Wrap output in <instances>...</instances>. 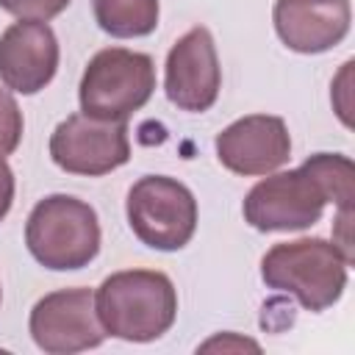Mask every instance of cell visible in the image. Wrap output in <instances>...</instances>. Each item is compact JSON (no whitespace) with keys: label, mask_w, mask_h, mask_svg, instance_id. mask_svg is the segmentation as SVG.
Returning <instances> with one entry per match:
<instances>
[{"label":"cell","mask_w":355,"mask_h":355,"mask_svg":"<svg viewBox=\"0 0 355 355\" xmlns=\"http://www.w3.org/2000/svg\"><path fill=\"white\" fill-rule=\"evenodd\" d=\"M58 39L47 22L19 19L0 36V80L17 94L42 92L58 69Z\"/></svg>","instance_id":"obj_11"},{"label":"cell","mask_w":355,"mask_h":355,"mask_svg":"<svg viewBox=\"0 0 355 355\" xmlns=\"http://www.w3.org/2000/svg\"><path fill=\"white\" fill-rule=\"evenodd\" d=\"M94 22L114 39L150 36L158 28V0H92Z\"/></svg>","instance_id":"obj_13"},{"label":"cell","mask_w":355,"mask_h":355,"mask_svg":"<svg viewBox=\"0 0 355 355\" xmlns=\"http://www.w3.org/2000/svg\"><path fill=\"white\" fill-rule=\"evenodd\" d=\"M22 111L17 105V100L0 89V158L11 155L17 147H19V139H22Z\"/></svg>","instance_id":"obj_14"},{"label":"cell","mask_w":355,"mask_h":355,"mask_svg":"<svg viewBox=\"0 0 355 355\" xmlns=\"http://www.w3.org/2000/svg\"><path fill=\"white\" fill-rule=\"evenodd\" d=\"M50 158L58 169L83 178H100L130 158L128 125L97 119L89 114H69L50 136Z\"/></svg>","instance_id":"obj_7"},{"label":"cell","mask_w":355,"mask_h":355,"mask_svg":"<svg viewBox=\"0 0 355 355\" xmlns=\"http://www.w3.org/2000/svg\"><path fill=\"white\" fill-rule=\"evenodd\" d=\"M25 244L44 269H83L100 252V219L89 202L72 194H50L28 214Z\"/></svg>","instance_id":"obj_3"},{"label":"cell","mask_w":355,"mask_h":355,"mask_svg":"<svg viewBox=\"0 0 355 355\" xmlns=\"http://www.w3.org/2000/svg\"><path fill=\"white\" fill-rule=\"evenodd\" d=\"M125 214L133 236L161 252L183 250L197 230V200L175 178L144 175L139 178L125 200Z\"/></svg>","instance_id":"obj_5"},{"label":"cell","mask_w":355,"mask_h":355,"mask_svg":"<svg viewBox=\"0 0 355 355\" xmlns=\"http://www.w3.org/2000/svg\"><path fill=\"white\" fill-rule=\"evenodd\" d=\"M352 61H347L344 67H341V72L336 75V80H333V92H330V100H333V108H336V114H338V119L347 125V128H352Z\"/></svg>","instance_id":"obj_16"},{"label":"cell","mask_w":355,"mask_h":355,"mask_svg":"<svg viewBox=\"0 0 355 355\" xmlns=\"http://www.w3.org/2000/svg\"><path fill=\"white\" fill-rule=\"evenodd\" d=\"M33 344L47 355H75L103 344L105 330L97 319L94 291L58 288L44 294L28 319Z\"/></svg>","instance_id":"obj_8"},{"label":"cell","mask_w":355,"mask_h":355,"mask_svg":"<svg viewBox=\"0 0 355 355\" xmlns=\"http://www.w3.org/2000/svg\"><path fill=\"white\" fill-rule=\"evenodd\" d=\"M272 22L288 50L316 55L344 42L352 6L349 0H275Z\"/></svg>","instance_id":"obj_12"},{"label":"cell","mask_w":355,"mask_h":355,"mask_svg":"<svg viewBox=\"0 0 355 355\" xmlns=\"http://www.w3.org/2000/svg\"><path fill=\"white\" fill-rule=\"evenodd\" d=\"M222 89V67L208 28L194 25L186 31L166 55L164 92L172 105L189 114L208 111Z\"/></svg>","instance_id":"obj_9"},{"label":"cell","mask_w":355,"mask_h":355,"mask_svg":"<svg viewBox=\"0 0 355 355\" xmlns=\"http://www.w3.org/2000/svg\"><path fill=\"white\" fill-rule=\"evenodd\" d=\"M0 300H3V291H0Z\"/></svg>","instance_id":"obj_19"},{"label":"cell","mask_w":355,"mask_h":355,"mask_svg":"<svg viewBox=\"0 0 355 355\" xmlns=\"http://www.w3.org/2000/svg\"><path fill=\"white\" fill-rule=\"evenodd\" d=\"M330 202L316 172L302 161V166L288 172H269L258 180L241 205L244 222L261 233H288L305 230L322 219Z\"/></svg>","instance_id":"obj_6"},{"label":"cell","mask_w":355,"mask_h":355,"mask_svg":"<svg viewBox=\"0 0 355 355\" xmlns=\"http://www.w3.org/2000/svg\"><path fill=\"white\" fill-rule=\"evenodd\" d=\"M14 202V172L6 164V158H0V222L8 216Z\"/></svg>","instance_id":"obj_18"},{"label":"cell","mask_w":355,"mask_h":355,"mask_svg":"<svg viewBox=\"0 0 355 355\" xmlns=\"http://www.w3.org/2000/svg\"><path fill=\"white\" fill-rule=\"evenodd\" d=\"M105 336L147 344L169 333L178 319V291L164 272L125 269L108 275L94 291Z\"/></svg>","instance_id":"obj_1"},{"label":"cell","mask_w":355,"mask_h":355,"mask_svg":"<svg viewBox=\"0 0 355 355\" xmlns=\"http://www.w3.org/2000/svg\"><path fill=\"white\" fill-rule=\"evenodd\" d=\"M349 261L327 239L280 241L261 258V280L283 294L297 297L305 311H327L347 288Z\"/></svg>","instance_id":"obj_2"},{"label":"cell","mask_w":355,"mask_h":355,"mask_svg":"<svg viewBox=\"0 0 355 355\" xmlns=\"http://www.w3.org/2000/svg\"><path fill=\"white\" fill-rule=\"evenodd\" d=\"M216 158L225 169L244 178L277 172L291 158V136L280 116L250 114L216 133Z\"/></svg>","instance_id":"obj_10"},{"label":"cell","mask_w":355,"mask_h":355,"mask_svg":"<svg viewBox=\"0 0 355 355\" xmlns=\"http://www.w3.org/2000/svg\"><path fill=\"white\" fill-rule=\"evenodd\" d=\"M69 0H0V8L8 11L17 19H33V22H47L58 17Z\"/></svg>","instance_id":"obj_15"},{"label":"cell","mask_w":355,"mask_h":355,"mask_svg":"<svg viewBox=\"0 0 355 355\" xmlns=\"http://www.w3.org/2000/svg\"><path fill=\"white\" fill-rule=\"evenodd\" d=\"M155 92V64L147 53L105 47L83 69L78 100L80 111L97 119L128 122Z\"/></svg>","instance_id":"obj_4"},{"label":"cell","mask_w":355,"mask_h":355,"mask_svg":"<svg viewBox=\"0 0 355 355\" xmlns=\"http://www.w3.org/2000/svg\"><path fill=\"white\" fill-rule=\"evenodd\" d=\"M211 349H222V352H244V349H252V352H258L261 347L255 341H250V338L236 336V333H225V336H214L205 344H200V352H211Z\"/></svg>","instance_id":"obj_17"}]
</instances>
